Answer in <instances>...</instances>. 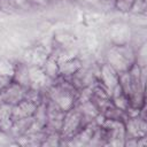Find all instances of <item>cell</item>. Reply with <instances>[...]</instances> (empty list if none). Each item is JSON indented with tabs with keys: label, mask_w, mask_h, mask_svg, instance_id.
Returning <instances> with one entry per match:
<instances>
[{
	"label": "cell",
	"mask_w": 147,
	"mask_h": 147,
	"mask_svg": "<svg viewBox=\"0 0 147 147\" xmlns=\"http://www.w3.org/2000/svg\"><path fill=\"white\" fill-rule=\"evenodd\" d=\"M44 72L51 79H55L60 75L59 64L53 57H49V59H47L45 61V63H44Z\"/></svg>",
	"instance_id": "obj_5"
},
{
	"label": "cell",
	"mask_w": 147,
	"mask_h": 147,
	"mask_svg": "<svg viewBox=\"0 0 147 147\" xmlns=\"http://www.w3.org/2000/svg\"><path fill=\"white\" fill-rule=\"evenodd\" d=\"M82 68V62L77 59H71L68 61H64L63 63L59 64V69H60V75L64 76V77H70L71 75H74L78 69Z\"/></svg>",
	"instance_id": "obj_4"
},
{
	"label": "cell",
	"mask_w": 147,
	"mask_h": 147,
	"mask_svg": "<svg viewBox=\"0 0 147 147\" xmlns=\"http://www.w3.org/2000/svg\"><path fill=\"white\" fill-rule=\"evenodd\" d=\"M115 8L123 13H129L132 9L133 0H115Z\"/></svg>",
	"instance_id": "obj_6"
},
{
	"label": "cell",
	"mask_w": 147,
	"mask_h": 147,
	"mask_svg": "<svg viewBox=\"0 0 147 147\" xmlns=\"http://www.w3.org/2000/svg\"><path fill=\"white\" fill-rule=\"evenodd\" d=\"M144 13L147 14V0H145V8H144Z\"/></svg>",
	"instance_id": "obj_10"
},
{
	"label": "cell",
	"mask_w": 147,
	"mask_h": 147,
	"mask_svg": "<svg viewBox=\"0 0 147 147\" xmlns=\"http://www.w3.org/2000/svg\"><path fill=\"white\" fill-rule=\"evenodd\" d=\"M13 80H14V79L11 78V76L0 74V91H2L3 88H6Z\"/></svg>",
	"instance_id": "obj_7"
},
{
	"label": "cell",
	"mask_w": 147,
	"mask_h": 147,
	"mask_svg": "<svg viewBox=\"0 0 147 147\" xmlns=\"http://www.w3.org/2000/svg\"><path fill=\"white\" fill-rule=\"evenodd\" d=\"M24 93H25V87L13 80L6 88L0 91V96L3 100V102L15 106L20 101L24 100Z\"/></svg>",
	"instance_id": "obj_1"
},
{
	"label": "cell",
	"mask_w": 147,
	"mask_h": 147,
	"mask_svg": "<svg viewBox=\"0 0 147 147\" xmlns=\"http://www.w3.org/2000/svg\"><path fill=\"white\" fill-rule=\"evenodd\" d=\"M145 8V0H133V6L131 11L133 13H144Z\"/></svg>",
	"instance_id": "obj_8"
},
{
	"label": "cell",
	"mask_w": 147,
	"mask_h": 147,
	"mask_svg": "<svg viewBox=\"0 0 147 147\" xmlns=\"http://www.w3.org/2000/svg\"><path fill=\"white\" fill-rule=\"evenodd\" d=\"M14 82L18 83L23 87H30L31 86V80H30V74H29V68L21 63L16 68H14Z\"/></svg>",
	"instance_id": "obj_3"
},
{
	"label": "cell",
	"mask_w": 147,
	"mask_h": 147,
	"mask_svg": "<svg viewBox=\"0 0 147 147\" xmlns=\"http://www.w3.org/2000/svg\"><path fill=\"white\" fill-rule=\"evenodd\" d=\"M145 100H147V82L145 83Z\"/></svg>",
	"instance_id": "obj_9"
},
{
	"label": "cell",
	"mask_w": 147,
	"mask_h": 147,
	"mask_svg": "<svg viewBox=\"0 0 147 147\" xmlns=\"http://www.w3.org/2000/svg\"><path fill=\"white\" fill-rule=\"evenodd\" d=\"M38 103L30 101V100H22L18 103H16L15 106H13V111H11V121H16L20 118H24V117H29L32 116L36 108H37Z\"/></svg>",
	"instance_id": "obj_2"
}]
</instances>
